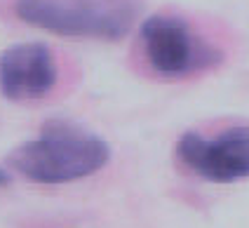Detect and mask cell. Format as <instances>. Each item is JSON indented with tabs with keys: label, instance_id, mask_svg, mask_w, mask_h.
I'll use <instances>...</instances> for the list:
<instances>
[{
	"label": "cell",
	"instance_id": "277c9868",
	"mask_svg": "<svg viewBox=\"0 0 249 228\" xmlns=\"http://www.w3.org/2000/svg\"><path fill=\"white\" fill-rule=\"evenodd\" d=\"M179 160L197 176L233 184L249 176V127H231L216 137L186 132L177 141Z\"/></svg>",
	"mask_w": 249,
	"mask_h": 228
},
{
	"label": "cell",
	"instance_id": "6da1fadb",
	"mask_svg": "<svg viewBox=\"0 0 249 228\" xmlns=\"http://www.w3.org/2000/svg\"><path fill=\"white\" fill-rule=\"evenodd\" d=\"M111 160V146L94 132L69 120H47L40 134L17 146L7 167L33 184L59 186L97 174Z\"/></svg>",
	"mask_w": 249,
	"mask_h": 228
},
{
	"label": "cell",
	"instance_id": "5b68a950",
	"mask_svg": "<svg viewBox=\"0 0 249 228\" xmlns=\"http://www.w3.org/2000/svg\"><path fill=\"white\" fill-rule=\"evenodd\" d=\"M56 61L47 45L19 43L0 54V92L10 101H36L56 85Z\"/></svg>",
	"mask_w": 249,
	"mask_h": 228
},
{
	"label": "cell",
	"instance_id": "7a4b0ae2",
	"mask_svg": "<svg viewBox=\"0 0 249 228\" xmlns=\"http://www.w3.org/2000/svg\"><path fill=\"white\" fill-rule=\"evenodd\" d=\"M141 0H17L14 12L33 29L64 38L120 40L134 26Z\"/></svg>",
	"mask_w": 249,
	"mask_h": 228
},
{
	"label": "cell",
	"instance_id": "3957f363",
	"mask_svg": "<svg viewBox=\"0 0 249 228\" xmlns=\"http://www.w3.org/2000/svg\"><path fill=\"white\" fill-rule=\"evenodd\" d=\"M141 43L151 66L167 78L205 71L223 59L221 52L197 38L181 17L172 15L146 17L141 21Z\"/></svg>",
	"mask_w": 249,
	"mask_h": 228
},
{
	"label": "cell",
	"instance_id": "8992f818",
	"mask_svg": "<svg viewBox=\"0 0 249 228\" xmlns=\"http://www.w3.org/2000/svg\"><path fill=\"white\" fill-rule=\"evenodd\" d=\"M10 181H12L10 172L5 170V167H0V186H10Z\"/></svg>",
	"mask_w": 249,
	"mask_h": 228
}]
</instances>
